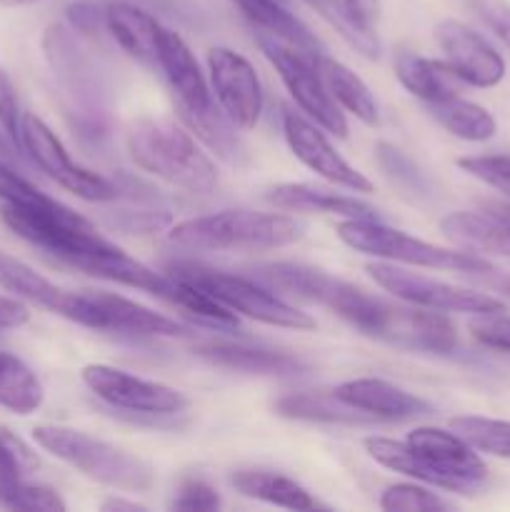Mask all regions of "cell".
<instances>
[{
	"instance_id": "cell-1",
	"label": "cell",
	"mask_w": 510,
	"mask_h": 512,
	"mask_svg": "<svg viewBox=\"0 0 510 512\" xmlns=\"http://www.w3.org/2000/svg\"><path fill=\"white\" fill-rule=\"evenodd\" d=\"M305 223L293 215L263 210H220L170 225L168 240L178 248L208 253H268L303 240Z\"/></svg>"
},
{
	"instance_id": "cell-2",
	"label": "cell",
	"mask_w": 510,
	"mask_h": 512,
	"mask_svg": "<svg viewBox=\"0 0 510 512\" xmlns=\"http://www.w3.org/2000/svg\"><path fill=\"white\" fill-rule=\"evenodd\" d=\"M128 155L140 170L188 193H210L218 185V170L195 143L193 133L168 118H138L125 135Z\"/></svg>"
},
{
	"instance_id": "cell-3",
	"label": "cell",
	"mask_w": 510,
	"mask_h": 512,
	"mask_svg": "<svg viewBox=\"0 0 510 512\" xmlns=\"http://www.w3.org/2000/svg\"><path fill=\"white\" fill-rule=\"evenodd\" d=\"M33 440L45 453L63 460L105 488L123 490V493H148L155 485L150 463L83 430L63 428V425H35Z\"/></svg>"
},
{
	"instance_id": "cell-4",
	"label": "cell",
	"mask_w": 510,
	"mask_h": 512,
	"mask_svg": "<svg viewBox=\"0 0 510 512\" xmlns=\"http://www.w3.org/2000/svg\"><path fill=\"white\" fill-rule=\"evenodd\" d=\"M340 243L348 245L355 253L370 255V258L385 260V263L410 265V268L448 270V273L463 275H493L495 265L483 255L470 250H453L443 245L428 243L415 235L395 230L383 220H340L338 223Z\"/></svg>"
},
{
	"instance_id": "cell-5",
	"label": "cell",
	"mask_w": 510,
	"mask_h": 512,
	"mask_svg": "<svg viewBox=\"0 0 510 512\" xmlns=\"http://www.w3.org/2000/svg\"><path fill=\"white\" fill-rule=\"evenodd\" d=\"M343 320H348L365 338L395 345L400 350H413V353L445 355L458 345V330L453 320L440 310L393 305L388 300L368 295L365 290Z\"/></svg>"
},
{
	"instance_id": "cell-6",
	"label": "cell",
	"mask_w": 510,
	"mask_h": 512,
	"mask_svg": "<svg viewBox=\"0 0 510 512\" xmlns=\"http://www.w3.org/2000/svg\"><path fill=\"white\" fill-rule=\"evenodd\" d=\"M43 50L58 80L70 125L83 138H105L110 125L108 95L93 60L78 48L73 33L63 25H48L43 35Z\"/></svg>"
},
{
	"instance_id": "cell-7",
	"label": "cell",
	"mask_w": 510,
	"mask_h": 512,
	"mask_svg": "<svg viewBox=\"0 0 510 512\" xmlns=\"http://www.w3.org/2000/svg\"><path fill=\"white\" fill-rule=\"evenodd\" d=\"M168 273L198 285L200 290L213 295L225 308L243 315V318L255 320V323L270 325V328L298 330V333L315 330V318H310L308 313L295 308L293 303L275 295L273 290L253 278L225 273V270H215L200 263H185V260L170 263Z\"/></svg>"
},
{
	"instance_id": "cell-8",
	"label": "cell",
	"mask_w": 510,
	"mask_h": 512,
	"mask_svg": "<svg viewBox=\"0 0 510 512\" xmlns=\"http://www.w3.org/2000/svg\"><path fill=\"white\" fill-rule=\"evenodd\" d=\"M58 315L73 320L75 325H83V328L125 335V338H188L193 335L185 325L175 323L135 300L105 293V290H80V293L65 290Z\"/></svg>"
},
{
	"instance_id": "cell-9",
	"label": "cell",
	"mask_w": 510,
	"mask_h": 512,
	"mask_svg": "<svg viewBox=\"0 0 510 512\" xmlns=\"http://www.w3.org/2000/svg\"><path fill=\"white\" fill-rule=\"evenodd\" d=\"M255 40H258L263 55L275 68V73L280 75L288 93L293 95L298 108L308 118H313L323 130L338 135V138H345L348 135V120H345L343 110L330 95L328 85L320 75L318 60L310 58L303 50H295L293 45H285L283 40L258 33V30H255Z\"/></svg>"
},
{
	"instance_id": "cell-10",
	"label": "cell",
	"mask_w": 510,
	"mask_h": 512,
	"mask_svg": "<svg viewBox=\"0 0 510 512\" xmlns=\"http://www.w3.org/2000/svg\"><path fill=\"white\" fill-rule=\"evenodd\" d=\"M365 270H368L375 285H380L385 293L395 295V298L408 305L440 310V313H505V303H500L498 298H490V295L478 293V290L458 288V285L443 283V280L428 278V275L410 273V270L400 268L395 263L378 260V263H370Z\"/></svg>"
},
{
	"instance_id": "cell-11",
	"label": "cell",
	"mask_w": 510,
	"mask_h": 512,
	"mask_svg": "<svg viewBox=\"0 0 510 512\" xmlns=\"http://www.w3.org/2000/svg\"><path fill=\"white\" fill-rule=\"evenodd\" d=\"M80 378L100 403L143 418H175L183 415L190 405V400L170 385L143 380L105 363L85 365Z\"/></svg>"
},
{
	"instance_id": "cell-12",
	"label": "cell",
	"mask_w": 510,
	"mask_h": 512,
	"mask_svg": "<svg viewBox=\"0 0 510 512\" xmlns=\"http://www.w3.org/2000/svg\"><path fill=\"white\" fill-rule=\"evenodd\" d=\"M20 143H23L25 155L68 193L78 195L88 203H108V200L118 198V188L108 178L70 160L68 150L63 148L58 135L38 115H23V120H20Z\"/></svg>"
},
{
	"instance_id": "cell-13",
	"label": "cell",
	"mask_w": 510,
	"mask_h": 512,
	"mask_svg": "<svg viewBox=\"0 0 510 512\" xmlns=\"http://www.w3.org/2000/svg\"><path fill=\"white\" fill-rule=\"evenodd\" d=\"M208 73L220 110L238 130H253L263 115V85L253 63L233 48L208 50Z\"/></svg>"
},
{
	"instance_id": "cell-14",
	"label": "cell",
	"mask_w": 510,
	"mask_h": 512,
	"mask_svg": "<svg viewBox=\"0 0 510 512\" xmlns=\"http://www.w3.org/2000/svg\"><path fill=\"white\" fill-rule=\"evenodd\" d=\"M253 278L263 283L265 288L273 290L275 295L285 300H303V303L323 305L333 313H343L345 305L355 298L358 285L345 283L325 270L313 268L305 263H268L253 268Z\"/></svg>"
},
{
	"instance_id": "cell-15",
	"label": "cell",
	"mask_w": 510,
	"mask_h": 512,
	"mask_svg": "<svg viewBox=\"0 0 510 512\" xmlns=\"http://www.w3.org/2000/svg\"><path fill=\"white\" fill-rule=\"evenodd\" d=\"M283 133L295 158L315 175L353 193H373V183L330 145L325 133H320L318 123L313 125L303 115L283 108Z\"/></svg>"
},
{
	"instance_id": "cell-16",
	"label": "cell",
	"mask_w": 510,
	"mask_h": 512,
	"mask_svg": "<svg viewBox=\"0 0 510 512\" xmlns=\"http://www.w3.org/2000/svg\"><path fill=\"white\" fill-rule=\"evenodd\" d=\"M435 43L445 53V63L455 70L465 85L495 88L505 78V60L488 40L473 28L453 18H445L433 30Z\"/></svg>"
},
{
	"instance_id": "cell-17",
	"label": "cell",
	"mask_w": 510,
	"mask_h": 512,
	"mask_svg": "<svg viewBox=\"0 0 510 512\" xmlns=\"http://www.w3.org/2000/svg\"><path fill=\"white\" fill-rule=\"evenodd\" d=\"M405 443L415 453L423 455L425 463L433 465L445 478L453 480L458 493L470 495L488 478V465H485V460L455 430H440L423 425V428H415L413 433H408Z\"/></svg>"
},
{
	"instance_id": "cell-18",
	"label": "cell",
	"mask_w": 510,
	"mask_h": 512,
	"mask_svg": "<svg viewBox=\"0 0 510 512\" xmlns=\"http://www.w3.org/2000/svg\"><path fill=\"white\" fill-rule=\"evenodd\" d=\"M440 233L470 253L510 258V203H485L480 210H455L440 220Z\"/></svg>"
},
{
	"instance_id": "cell-19",
	"label": "cell",
	"mask_w": 510,
	"mask_h": 512,
	"mask_svg": "<svg viewBox=\"0 0 510 512\" xmlns=\"http://www.w3.org/2000/svg\"><path fill=\"white\" fill-rule=\"evenodd\" d=\"M333 390L340 400L363 410L378 423H408L433 415V405L383 378L345 380Z\"/></svg>"
},
{
	"instance_id": "cell-20",
	"label": "cell",
	"mask_w": 510,
	"mask_h": 512,
	"mask_svg": "<svg viewBox=\"0 0 510 512\" xmlns=\"http://www.w3.org/2000/svg\"><path fill=\"white\" fill-rule=\"evenodd\" d=\"M193 353L218 368L248 375H268V378H288V375H303L310 370V365L293 353L233 343V340H205V343L193 345Z\"/></svg>"
},
{
	"instance_id": "cell-21",
	"label": "cell",
	"mask_w": 510,
	"mask_h": 512,
	"mask_svg": "<svg viewBox=\"0 0 510 512\" xmlns=\"http://www.w3.org/2000/svg\"><path fill=\"white\" fill-rule=\"evenodd\" d=\"M158 65L173 93L178 95V108L200 110L215 103L193 50L188 48V43L175 30L160 28Z\"/></svg>"
},
{
	"instance_id": "cell-22",
	"label": "cell",
	"mask_w": 510,
	"mask_h": 512,
	"mask_svg": "<svg viewBox=\"0 0 510 512\" xmlns=\"http://www.w3.org/2000/svg\"><path fill=\"white\" fill-rule=\"evenodd\" d=\"M268 203L293 213H323L340 220H380V210L355 195L335 193L315 183H280L268 190Z\"/></svg>"
},
{
	"instance_id": "cell-23",
	"label": "cell",
	"mask_w": 510,
	"mask_h": 512,
	"mask_svg": "<svg viewBox=\"0 0 510 512\" xmlns=\"http://www.w3.org/2000/svg\"><path fill=\"white\" fill-rule=\"evenodd\" d=\"M105 25L115 43L145 68L160 70L158 65V35L163 25L133 3H110L105 10Z\"/></svg>"
},
{
	"instance_id": "cell-24",
	"label": "cell",
	"mask_w": 510,
	"mask_h": 512,
	"mask_svg": "<svg viewBox=\"0 0 510 512\" xmlns=\"http://www.w3.org/2000/svg\"><path fill=\"white\" fill-rule=\"evenodd\" d=\"M233 3L258 33L283 40L285 45H293L295 50H303L315 60L325 55V45L315 38V33H310L303 20L290 13L285 0H233Z\"/></svg>"
},
{
	"instance_id": "cell-25",
	"label": "cell",
	"mask_w": 510,
	"mask_h": 512,
	"mask_svg": "<svg viewBox=\"0 0 510 512\" xmlns=\"http://www.w3.org/2000/svg\"><path fill=\"white\" fill-rule=\"evenodd\" d=\"M275 415L285 420H300V423H323V425H373L375 418L365 415L363 410L353 408L335 395V390H303V393H288L273 403Z\"/></svg>"
},
{
	"instance_id": "cell-26",
	"label": "cell",
	"mask_w": 510,
	"mask_h": 512,
	"mask_svg": "<svg viewBox=\"0 0 510 512\" xmlns=\"http://www.w3.org/2000/svg\"><path fill=\"white\" fill-rule=\"evenodd\" d=\"M395 78L413 98L423 103L453 98L460 95V88L465 85L445 60H430L410 50H400L395 55Z\"/></svg>"
},
{
	"instance_id": "cell-27",
	"label": "cell",
	"mask_w": 510,
	"mask_h": 512,
	"mask_svg": "<svg viewBox=\"0 0 510 512\" xmlns=\"http://www.w3.org/2000/svg\"><path fill=\"white\" fill-rule=\"evenodd\" d=\"M230 485L245 498L260 500V503L275 505V508L295 512L320 508L318 500L303 485L295 483L288 475L270 473V470H235L230 475Z\"/></svg>"
},
{
	"instance_id": "cell-28",
	"label": "cell",
	"mask_w": 510,
	"mask_h": 512,
	"mask_svg": "<svg viewBox=\"0 0 510 512\" xmlns=\"http://www.w3.org/2000/svg\"><path fill=\"white\" fill-rule=\"evenodd\" d=\"M180 110V120L188 125L190 133L200 140V143L208 145L220 160H225L228 165H240L248 158V150H245L243 138L238 135V128L233 125V120L220 110V105H208V108L200 110Z\"/></svg>"
},
{
	"instance_id": "cell-29",
	"label": "cell",
	"mask_w": 510,
	"mask_h": 512,
	"mask_svg": "<svg viewBox=\"0 0 510 512\" xmlns=\"http://www.w3.org/2000/svg\"><path fill=\"white\" fill-rule=\"evenodd\" d=\"M365 453L375 460L383 468L393 470V473L405 475V478L415 480V483H425L430 488L448 490V493H458L455 483L450 478H445L440 470H435L433 465L425 463L423 455L415 453L408 443H400V440L383 438V435H370L363 440Z\"/></svg>"
},
{
	"instance_id": "cell-30",
	"label": "cell",
	"mask_w": 510,
	"mask_h": 512,
	"mask_svg": "<svg viewBox=\"0 0 510 512\" xmlns=\"http://www.w3.org/2000/svg\"><path fill=\"white\" fill-rule=\"evenodd\" d=\"M318 68L330 95H333L340 108L355 115L363 125H370V128L378 125V103H375L373 93H370V88L358 73H353L348 65L328 58V55L318 60Z\"/></svg>"
},
{
	"instance_id": "cell-31",
	"label": "cell",
	"mask_w": 510,
	"mask_h": 512,
	"mask_svg": "<svg viewBox=\"0 0 510 512\" xmlns=\"http://www.w3.org/2000/svg\"><path fill=\"white\" fill-rule=\"evenodd\" d=\"M425 108L450 135L468 143H485L498 133L493 115L483 105L460 98V95L438 100V103H425Z\"/></svg>"
},
{
	"instance_id": "cell-32",
	"label": "cell",
	"mask_w": 510,
	"mask_h": 512,
	"mask_svg": "<svg viewBox=\"0 0 510 512\" xmlns=\"http://www.w3.org/2000/svg\"><path fill=\"white\" fill-rule=\"evenodd\" d=\"M0 288L55 315L60 313V305L65 298V290H60L45 275L35 273L30 265L3 253V250H0Z\"/></svg>"
},
{
	"instance_id": "cell-33",
	"label": "cell",
	"mask_w": 510,
	"mask_h": 512,
	"mask_svg": "<svg viewBox=\"0 0 510 512\" xmlns=\"http://www.w3.org/2000/svg\"><path fill=\"white\" fill-rule=\"evenodd\" d=\"M45 400L43 383L18 355L0 350V408L15 415H33Z\"/></svg>"
},
{
	"instance_id": "cell-34",
	"label": "cell",
	"mask_w": 510,
	"mask_h": 512,
	"mask_svg": "<svg viewBox=\"0 0 510 512\" xmlns=\"http://www.w3.org/2000/svg\"><path fill=\"white\" fill-rule=\"evenodd\" d=\"M170 278H173V288H170L168 298H165L168 303H173L175 308H180L183 313H188L195 323L205 325V328L228 330V333L240 330L238 313H233L230 308H225L223 303H218L213 295H208L205 290H200L198 285L188 283V280H183V278H175V275H170Z\"/></svg>"
},
{
	"instance_id": "cell-35",
	"label": "cell",
	"mask_w": 510,
	"mask_h": 512,
	"mask_svg": "<svg viewBox=\"0 0 510 512\" xmlns=\"http://www.w3.org/2000/svg\"><path fill=\"white\" fill-rule=\"evenodd\" d=\"M308 8H313L345 43L350 45L353 50H358L360 55L370 60H378L380 53H383V45H380L378 33H368V30L360 28L350 13L345 10L343 0H303Z\"/></svg>"
},
{
	"instance_id": "cell-36",
	"label": "cell",
	"mask_w": 510,
	"mask_h": 512,
	"mask_svg": "<svg viewBox=\"0 0 510 512\" xmlns=\"http://www.w3.org/2000/svg\"><path fill=\"white\" fill-rule=\"evenodd\" d=\"M450 430L468 440L480 453L510 460V420L483 418V415H458L450 420Z\"/></svg>"
},
{
	"instance_id": "cell-37",
	"label": "cell",
	"mask_w": 510,
	"mask_h": 512,
	"mask_svg": "<svg viewBox=\"0 0 510 512\" xmlns=\"http://www.w3.org/2000/svg\"><path fill=\"white\" fill-rule=\"evenodd\" d=\"M33 468H38V458L10 430L0 428V508L10 510L23 485V473Z\"/></svg>"
},
{
	"instance_id": "cell-38",
	"label": "cell",
	"mask_w": 510,
	"mask_h": 512,
	"mask_svg": "<svg viewBox=\"0 0 510 512\" xmlns=\"http://www.w3.org/2000/svg\"><path fill=\"white\" fill-rule=\"evenodd\" d=\"M375 160H378L380 170L385 173V178L395 185L403 195L413 200H425L430 195V185L425 180V175L420 173L418 165L408 158L400 148L390 143H378L375 145Z\"/></svg>"
},
{
	"instance_id": "cell-39",
	"label": "cell",
	"mask_w": 510,
	"mask_h": 512,
	"mask_svg": "<svg viewBox=\"0 0 510 512\" xmlns=\"http://www.w3.org/2000/svg\"><path fill=\"white\" fill-rule=\"evenodd\" d=\"M0 200L3 205H15V208L38 210V213H70L73 208L58 203L55 198L45 195L43 190L35 188L28 178L10 168L5 160H0Z\"/></svg>"
},
{
	"instance_id": "cell-40",
	"label": "cell",
	"mask_w": 510,
	"mask_h": 512,
	"mask_svg": "<svg viewBox=\"0 0 510 512\" xmlns=\"http://www.w3.org/2000/svg\"><path fill=\"white\" fill-rule=\"evenodd\" d=\"M380 508L388 512H423V510H450L453 505L440 498L425 483H398L390 485L380 495Z\"/></svg>"
},
{
	"instance_id": "cell-41",
	"label": "cell",
	"mask_w": 510,
	"mask_h": 512,
	"mask_svg": "<svg viewBox=\"0 0 510 512\" xmlns=\"http://www.w3.org/2000/svg\"><path fill=\"white\" fill-rule=\"evenodd\" d=\"M458 168L510 198V155H468L458 158Z\"/></svg>"
},
{
	"instance_id": "cell-42",
	"label": "cell",
	"mask_w": 510,
	"mask_h": 512,
	"mask_svg": "<svg viewBox=\"0 0 510 512\" xmlns=\"http://www.w3.org/2000/svg\"><path fill=\"white\" fill-rule=\"evenodd\" d=\"M470 335L478 340L483 348L500 350V353H510V318L508 315H475L470 320Z\"/></svg>"
},
{
	"instance_id": "cell-43",
	"label": "cell",
	"mask_w": 510,
	"mask_h": 512,
	"mask_svg": "<svg viewBox=\"0 0 510 512\" xmlns=\"http://www.w3.org/2000/svg\"><path fill=\"white\" fill-rule=\"evenodd\" d=\"M223 505L218 490L213 485L203 483V480H185L180 485L178 495L170 503V510H183V512H213Z\"/></svg>"
},
{
	"instance_id": "cell-44",
	"label": "cell",
	"mask_w": 510,
	"mask_h": 512,
	"mask_svg": "<svg viewBox=\"0 0 510 512\" xmlns=\"http://www.w3.org/2000/svg\"><path fill=\"white\" fill-rule=\"evenodd\" d=\"M20 120H23V113H20L13 80L0 68V130H3V135L15 148L23 150V143H20Z\"/></svg>"
},
{
	"instance_id": "cell-45",
	"label": "cell",
	"mask_w": 510,
	"mask_h": 512,
	"mask_svg": "<svg viewBox=\"0 0 510 512\" xmlns=\"http://www.w3.org/2000/svg\"><path fill=\"white\" fill-rule=\"evenodd\" d=\"M468 8L510 50V0H468Z\"/></svg>"
},
{
	"instance_id": "cell-46",
	"label": "cell",
	"mask_w": 510,
	"mask_h": 512,
	"mask_svg": "<svg viewBox=\"0 0 510 512\" xmlns=\"http://www.w3.org/2000/svg\"><path fill=\"white\" fill-rule=\"evenodd\" d=\"M68 505L60 498V493L48 485H20L18 495H15L10 510H40V512H63Z\"/></svg>"
},
{
	"instance_id": "cell-47",
	"label": "cell",
	"mask_w": 510,
	"mask_h": 512,
	"mask_svg": "<svg viewBox=\"0 0 510 512\" xmlns=\"http://www.w3.org/2000/svg\"><path fill=\"white\" fill-rule=\"evenodd\" d=\"M110 225L125 233H158V230L170 228L173 225V215L163 213V210H120L118 215L110 218Z\"/></svg>"
},
{
	"instance_id": "cell-48",
	"label": "cell",
	"mask_w": 510,
	"mask_h": 512,
	"mask_svg": "<svg viewBox=\"0 0 510 512\" xmlns=\"http://www.w3.org/2000/svg\"><path fill=\"white\" fill-rule=\"evenodd\" d=\"M65 15H68L70 28L83 35L95 33L100 28V23H105V13H100L98 5L88 3V0H78V3L68 5Z\"/></svg>"
},
{
	"instance_id": "cell-49",
	"label": "cell",
	"mask_w": 510,
	"mask_h": 512,
	"mask_svg": "<svg viewBox=\"0 0 510 512\" xmlns=\"http://www.w3.org/2000/svg\"><path fill=\"white\" fill-rule=\"evenodd\" d=\"M30 323V310L28 305L20 298H10V295H0V333L8 330H18Z\"/></svg>"
},
{
	"instance_id": "cell-50",
	"label": "cell",
	"mask_w": 510,
	"mask_h": 512,
	"mask_svg": "<svg viewBox=\"0 0 510 512\" xmlns=\"http://www.w3.org/2000/svg\"><path fill=\"white\" fill-rule=\"evenodd\" d=\"M343 5L360 28L368 30V33H378L380 0H343Z\"/></svg>"
},
{
	"instance_id": "cell-51",
	"label": "cell",
	"mask_w": 510,
	"mask_h": 512,
	"mask_svg": "<svg viewBox=\"0 0 510 512\" xmlns=\"http://www.w3.org/2000/svg\"><path fill=\"white\" fill-rule=\"evenodd\" d=\"M100 510L103 512H120V510H128V512H138L145 510V505L135 503V500H123V498H108L100 503Z\"/></svg>"
},
{
	"instance_id": "cell-52",
	"label": "cell",
	"mask_w": 510,
	"mask_h": 512,
	"mask_svg": "<svg viewBox=\"0 0 510 512\" xmlns=\"http://www.w3.org/2000/svg\"><path fill=\"white\" fill-rule=\"evenodd\" d=\"M30 3H38V0H0V5H5V8H20V5H30Z\"/></svg>"
}]
</instances>
